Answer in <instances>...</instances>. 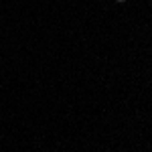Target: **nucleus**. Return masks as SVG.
Returning a JSON list of instances; mask_svg holds the SVG:
<instances>
[{"mask_svg":"<svg viewBox=\"0 0 152 152\" xmlns=\"http://www.w3.org/2000/svg\"><path fill=\"white\" fill-rule=\"evenodd\" d=\"M118 2H126V0H118Z\"/></svg>","mask_w":152,"mask_h":152,"instance_id":"1","label":"nucleus"}]
</instances>
